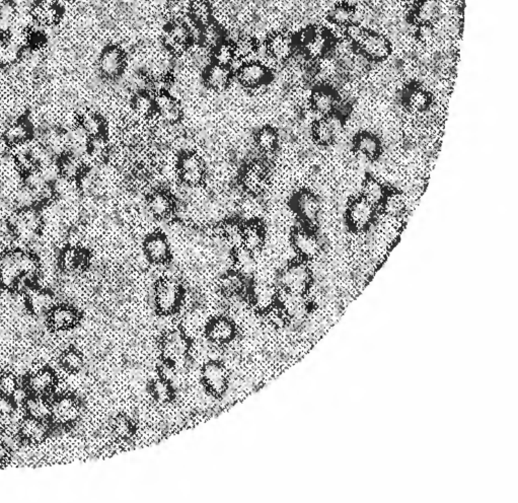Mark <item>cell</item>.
<instances>
[{
	"instance_id": "58",
	"label": "cell",
	"mask_w": 518,
	"mask_h": 503,
	"mask_svg": "<svg viewBox=\"0 0 518 503\" xmlns=\"http://www.w3.org/2000/svg\"><path fill=\"white\" fill-rule=\"evenodd\" d=\"M15 410V404L10 397L0 396V416H10Z\"/></svg>"
},
{
	"instance_id": "25",
	"label": "cell",
	"mask_w": 518,
	"mask_h": 503,
	"mask_svg": "<svg viewBox=\"0 0 518 503\" xmlns=\"http://www.w3.org/2000/svg\"><path fill=\"white\" fill-rule=\"evenodd\" d=\"M46 149L53 156H61L68 154L69 151V143H68L67 132L58 129V127L46 128L42 131L41 138L39 139Z\"/></svg>"
},
{
	"instance_id": "23",
	"label": "cell",
	"mask_w": 518,
	"mask_h": 503,
	"mask_svg": "<svg viewBox=\"0 0 518 503\" xmlns=\"http://www.w3.org/2000/svg\"><path fill=\"white\" fill-rule=\"evenodd\" d=\"M265 52L277 63H283L292 57L294 53V42L285 33H275L267 39Z\"/></svg>"
},
{
	"instance_id": "57",
	"label": "cell",
	"mask_w": 518,
	"mask_h": 503,
	"mask_svg": "<svg viewBox=\"0 0 518 503\" xmlns=\"http://www.w3.org/2000/svg\"><path fill=\"white\" fill-rule=\"evenodd\" d=\"M38 170L41 175L50 183H54L61 176L60 165L54 158L38 165Z\"/></svg>"
},
{
	"instance_id": "5",
	"label": "cell",
	"mask_w": 518,
	"mask_h": 503,
	"mask_svg": "<svg viewBox=\"0 0 518 503\" xmlns=\"http://www.w3.org/2000/svg\"><path fill=\"white\" fill-rule=\"evenodd\" d=\"M312 272L310 267L301 261L293 260L280 271L278 282L281 290L303 295L310 288Z\"/></svg>"
},
{
	"instance_id": "1",
	"label": "cell",
	"mask_w": 518,
	"mask_h": 503,
	"mask_svg": "<svg viewBox=\"0 0 518 503\" xmlns=\"http://www.w3.org/2000/svg\"><path fill=\"white\" fill-rule=\"evenodd\" d=\"M40 264L36 256L24 250L0 254V284L4 288L23 290L37 280Z\"/></svg>"
},
{
	"instance_id": "54",
	"label": "cell",
	"mask_w": 518,
	"mask_h": 503,
	"mask_svg": "<svg viewBox=\"0 0 518 503\" xmlns=\"http://www.w3.org/2000/svg\"><path fill=\"white\" fill-rule=\"evenodd\" d=\"M83 354L76 349L65 350L60 356L61 366L72 374L78 372L83 368Z\"/></svg>"
},
{
	"instance_id": "32",
	"label": "cell",
	"mask_w": 518,
	"mask_h": 503,
	"mask_svg": "<svg viewBox=\"0 0 518 503\" xmlns=\"http://www.w3.org/2000/svg\"><path fill=\"white\" fill-rule=\"evenodd\" d=\"M256 149L266 154H273L278 149L280 138L278 132L272 126H262L257 130L253 138Z\"/></svg>"
},
{
	"instance_id": "50",
	"label": "cell",
	"mask_w": 518,
	"mask_h": 503,
	"mask_svg": "<svg viewBox=\"0 0 518 503\" xmlns=\"http://www.w3.org/2000/svg\"><path fill=\"white\" fill-rule=\"evenodd\" d=\"M151 396L156 403L162 405V404L171 402L174 397V389L171 384L162 377L153 379L151 381Z\"/></svg>"
},
{
	"instance_id": "6",
	"label": "cell",
	"mask_w": 518,
	"mask_h": 503,
	"mask_svg": "<svg viewBox=\"0 0 518 503\" xmlns=\"http://www.w3.org/2000/svg\"><path fill=\"white\" fill-rule=\"evenodd\" d=\"M190 340L183 334L180 329L169 331L162 334L160 343V355L165 361L177 368L187 365Z\"/></svg>"
},
{
	"instance_id": "14",
	"label": "cell",
	"mask_w": 518,
	"mask_h": 503,
	"mask_svg": "<svg viewBox=\"0 0 518 503\" xmlns=\"http://www.w3.org/2000/svg\"><path fill=\"white\" fill-rule=\"evenodd\" d=\"M156 115L162 122L178 124L183 118V110L177 99L167 90L158 92L154 96Z\"/></svg>"
},
{
	"instance_id": "8",
	"label": "cell",
	"mask_w": 518,
	"mask_h": 503,
	"mask_svg": "<svg viewBox=\"0 0 518 503\" xmlns=\"http://www.w3.org/2000/svg\"><path fill=\"white\" fill-rule=\"evenodd\" d=\"M231 374L220 361H209L201 368L203 387L215 396L224 395L229 387Z\"/></svg>"
},
{
	"instance_id": "51",
	"label": "cell",
	"mask_w": 518,
	"mask_h": 503,
	"mask_svg": "<svg viewBox=\"0 0 518 503\" xmlns=\"http://www.w3.org/2000/svg\"><path fill=\"white\" fill-rule=\"evenodd\" d=\"M213 63L220 64V65L228 66L233 68L235 64V49L233 44L224 41V43L218 45L217 47L212 50Z\"/></svg>"
},
{
	"instance_id": "34",
	"label": "cell",
	"mask_w": 518,
	"mask_h": 503,
	"mask_svg": "<svg viewBox=\"0 0 518 503\" xmlns=\"http://www.w3.org/2000/svg\"><path fill=\"white\" fill-rule=\"evenodd\" d=\"M28 304L34 314H49L55 306V299L47 290L33 288L28 291Z\"/></svg>"
},
{
	"instance_id": "49",
	"label": "cell",
	"mask_w": 518,
	"mask_h": 503,
	"mask_svg": "<svg viewBox=\"0 0 518 503\" xmlns=\"http://www.w3.org/2000/svg\"><path fill=\"white\" fill-rule=\"evenodd\" d=\"M111 431L115 438H118L119 440H127L128 438L134 436L135 427L131 419L126 414H119L112 420Z\"/></svg>"
},
{
	"instance_id": "56",
	"label": "cell",
	"mask_w": 518,
	"mask_h": 503,
	"mask_svg": "<svg viewBox=\"0 0 518 503\" xmlns=\"http://www.w3.org/2000/svg\"><path fill=\"white\" fill-rule=\"evenodd\" d=\"M19 387L17 377L10 372L0 374V396L12 397Z\"/></svg>"
},
{
	"instance_id": "11",
	"label": "cell",
	"mask_w": 518,
	"mask_h": 503,
	"mask_svg": "<svg viewBox=\"0 0 518 503\" xmlns=\"http://www.w3.org/2000/svg\"><path fill=\"white\" fill-rule=\"evenodd\" d=\"M101 76L108 79H116L124 72L126 56L123 49L116 45H110L101 51L98 61Z\"/></svg>"
},
{
	"instance_id": "38",
	"label": "cell",
	"mask_w": 518,
	"mask_h": 503,
	"mask_svg": "<svg viewBox=\"0 0 518 503\" xmlns=\"http://www.w3.org/2000/svg\"><path fill=\"white\" fill-rule=\"evenodd\" d=\"M354 145L357 152L367 158H376L381 152V139L369 132L357 134Z\"/></svg>"
},
{
	"instance_id": "20",
	"label": "cell",
	"mask_w": 518,
	"mask_h": 503,
	"mask_svg": "<svg viewBox=\"0 0 518 503\" xmlns=\"http://www.w3.org/2000/svg\"><path fill=\"white\" fill-rule=\"evenodd\" d=\"M205 336L220 345H226L237 336V326L228 317L217 315L209 322Z\"/></svg>"
},
{
	"instance_id": "18",
	"label": "cell",
	"mask_w": 518,
	"mask_h": 503,
	"mask_svg": "<svg viewBox=\"0 0 518 503\" xmlns=\"http://www.w3.org/2000/svg\"><path fill=\"white\" fill-rule=\"evenodd\" d=\"M147 208L149 215L158 220L169 218L176 211L174 196L165 190H156L149 194L147 199Z\"/></svg>"
},
{
	"instance_id": "2",
	"label": "cell",
	"mask_w": 518,
	"mask_h": 503,
	"mask_svg": "<svg viewBox=\"0 0 518 503\" xmlns=\"http://www.w3.org/2000/svg\"><path fill=\"white\" fill-rule=\"evenodd\" d=\"M15 239L22 246H30L38 239L41 231L42 216L40 211L34 208L19 209L8 218Z\"/></svg>"
},
{
	"instance_id": "13",
	"label": "cell",
	"mask_w": 518,
	"mask_h": 503,
	"mask_svg": "<svg viewBox=\"0 0 518 503\" xmlns=\"http://www.w3.org/2000/svg\"><path fill=\"white\" fill-rule=\"evenodd\" d=\"M292 211L306 224H316L321 214V205L310 191H301L293 197Z\"/></svg>"
},
{
	"instance_id": "19",
	"label": "cell",
	"mask_w": 518,
	"mask_h": 503,
	"mask_svg": "<svg viewBox=\"0 0 518 503\" xmlns=\"http://www.w3.org/2000/svg\"><path fill=\"white\" fill-rule=\"evenodd\" d=\"M357 46L367 58L376 61L387 58L392 50L391 43L383 35L368 31Z\"/></svg>"
},
{
	"instance_id": "29",
	"label": "cell",
	"mask_w": 518,
	"mask_h": 503,
	"mask_svg": "<svg viewBox=\"0 0 518 503\" xmlns=\"http://www.w3.org/2000/svg\"><path fill=\"white\" fill-rule=\"evenodd\" d=\"M337 98L333 90L326 88H317L312 92L310 99V109L319 118L334 113Z\"/></svg>"
},
{
	"instance_id": "33",
	"label": "cell",
	"mask_w": 518,
	"mask_h": 503,
	"mask_svg": "<svg viewBox=\"0 0 518 503\" xmlns=\"http://www.w3.org/2000/svg\"><path fill=\"white\" fill-rule=\"evenodd\" d=\"M87 262V255L85 250L76 247L67 246L59 256V264L66 272H76L85 267Z\"/></svg>"
},
{
	"instance_id": "28",
	"label": "cell",
	"mask_w": 518,
	"mask_h": 503,
	"mask_svg": "<svg viewBox=\"0 0 518 503\" xmlns=\"http://www.w3.org/2000/svg\"><path fill=\"white\" fill-rule=\"evenodd\" d=\"M56 374L49 368H39L35 370L28 379V389L34 395L49 394L56 385Z\"/></svg>"
},
{
	"instance_id": "12",
	"label": "cell",
	"mask_w": 518,
	"mask_h": 503,
	"mask_svg": "<svg viewBox=\"0 0 518 503\" xmlns=\"http://www.w3.org/2000/svg\"><path fill=\"white\" fill-rule=\"evenodd\" d=\"M142 250L151 264H167L172 258L171 242L160 231H154L143 240Z\"/></svg>"
},
{
	"instance_id": "10",
	"label": "cell",
	"mask_w": 518,
	"mask_h": 503,
	"mask_svg": "<svg viewBox=\"0 0 518 503\" xmlns=\"http://www.w3.org/2000/svg\"><path fill=\"white\" fill-rule=\"evenodd\" d=\"M237 81L244 88L256 90L264 87L271 79V70L259 60L242 63L237 69Z\"/></svg>"
},
{
	"instance_id": "31",
	"label": "cell",
	"mask_w": 518,
	"mask_h": 503,
	"mask_svg": "<svg viewBox=\"0 0 518 503\" xmlns=\"http://www.w3.org/2000/svg\"><path fill=\"white\" fill-rule=\"evenodd\" d=\"M45 422L46 421L26 416L19 423V436L28 443H41L47 436L48 427Z\"/></svg>"
},
{
	"instance_id": "24",
	"label": "cell",
	"mask_w": 518,
	"mask_h": 503,
	"mask_svg": "<svg viewBox=\"0 0 518 503\" xmlns=\"http://www.w3.org/2000/svg\"><path fill=\"white\" fill-rule=\"evenodd\" d=\"M31 17L38 25H56L62 17V8L55 0H37L31 10Z\"/></svg>"
},
{
	"instance_id": "52",
	"label": "cell",
	"mask_w": 518,
	"mask_h": 503,
	"mask_svg": "<svg viewBox=\"0 0 518 503\" xmlns=\"http://www.w3.org/2000/svg\"><path fill=\"white\" fill-rule=\"evenodd\" d=\"M329 21L336 25L348 26L354 22V10L348 4H337L330 10Z\"/></svg>"
},
{
	"instance_id": "22",
	"label": "cell",
	"mask_w": 518,
	"mask_h": 503,
	"mask_svg": "<svg viewBox=\"0 0 518 503\" xmlns=\"http://www.w3.org/2000/svg\"><path fill=\"white\" fill-rule=\"evenodd\" d=\"M376 207L365 198L352 200L348 207V222L356 231L367 229L374 222Z\"/></svg>"
},
{
	"instance_id": "21",
	"label": "cell",
	"mask_w": 518,
	"mask_h": 503,
	"mask_svg": "<svg viewBox=\"0 0 518 503\" xmlns=\"http://www.w3.org/2000/svg\"><path fill=\"white\" fill-rule=\"evenodd\" d=\"M81 407L76 399L67 395H60L52 403V418L59 424L67 425L78 420Z\"/></svg>"
},
{
	"instance_id": "59",
	"label": "cell",
	"mask_w": 518,
	"mask_h": 503,
	"mask_svg": "<svg viewBox=\"0 0 518 503\" xmlns=\"http://www.w3.org/2000/svg\"><path fill=\"white\" fill-rule=\"evenodd\" d=\"M8 449L2 441H0V467L8 462Z\"/></svg>"
},
{
	"instance_id": "47",
	"label": "cell",
	"mask_w": 518,
	"mask_h": 503,
	"mask_svg": "<svg viewBox=\"0 0 518 503\" xmlns=\"http://www.w3.org/2000/svg\"><path fill=\"white\" fill-rule=\"evenodd\" d=\"M59 165H60L61 176L74 179V180H77L85 171V165L83 164L81 156L74 154L63 156L59 162Z\"/></svg>"
},
{
	"instance_id": "4",
	"label": "cell",
	"mask_w": 518,
	"mask_h": 503,
	"mask_svg": "<svg viewBox=\"0 0 518 503\" xmlns=\"http://www.w3.org/2000/svg\"><path fill=\"white\" fill-rule=\"evenodd\" d=\"M178 180L186 186L204 184L207 167L204 158L195 151H183L178 158Z\"/></svg>"
},
{
	"instance_id": "36",
	"label": "cell",
	"mask_w": 518,
	"mask_h": 503,
	"mask_svg": "<svg viewBox=\"0 0 518 503\" xmlns=\"http://www.w3.org/2000/svg\"><path fill=\"white\" fill-rule=\"evenodd\" d=\"M233 49H235V64L240 63V66L248 61L257 60L256 57L259 55L260 46L257 40L250 36H244L240 37L235 43H233Z\"/></svg>"
},
{
	"instance_id": "16",
	"label": "cell",
	"mask_w": 518,
	"mask_h": 503,
	"mask_svg": "<svg viewBox=\"0 0 518 503\" xmlns=\"http://www.w3.org/2000/svg\"><path fill=\"white\" fill-rule=\"evenodd\" d=\"M193 38L191 28L181 19H175L173 24L167 26L164 42L167 49L178 53L187 49Z\"/></svg>"
},
{
	"instance_id": "15",
	"label": "cell",
	"mask_w": 518,
	"mask_h": 503,
	"mask_svg": "<svg viewBox=\"0 0 518 503\" xmlns=\"http://www.w3.org/2000/svg\"><path fill=\"white\" fill-rule=\"evenodd\" d=\"M291 246L296 255L303 259H314L321 250L319 240L312 231L304 229H297L290 236Z\"/></svg>"
},
{
	"instance_id": "9",
	"label": "cell",
	"mask_w": 518,
	"mask_h": 503,
	"mask_svg": "<svg viewBox=\"0 0 518 503\" xmlns=\"http://www.w3.org/2000/svg\"><path fill=\"white\" fill-rule=\"evenodd\" d=\"M343 133V119L336 114L323 117L312 126V138L321 145H333L341 138Z\"/></svg>"
},
{
	"instance_id": "43",
	"label": "cell",
	"mask_w": 518,
	"mask_h": 503,
	"mask_svg": "<svg viewBox=\"0 0 518 503\" xmlns=\"http://www.w3.org/2000/svg\"><path fill=\"white\" fill-rule=\"evenodd\" d=\"M362 197L374 207L381 206L387 193L383 183L376 178H368L362 187Z\"/></svg>"
},
{
	"instance_id": "53",
	"label": "cell",
	"mask_w": 518,
	"mask_h": 503,
	"mask_svg": "<svg viewBox=\"0 0 518 503\" xmlns=\"http://www.w3.org/2000/svg\"><path fill=\"white\" fill-rule=\"evenodd\" d=\"M408 105L417 113L426 111L431 105L429 92L422 88H416L408 97Z\"/></svg>"
},
{
	"instance_id": "46",
	"label": "cell",
	"mask_w": 518,
	"mask_h": 503,
	"mask_svg": "<svg viewBox=\"0 0 518 503\" xmlns=\"http://www.w3.org/2000/svg\"><path fill=\"white\" fill-rule=\"evenodd\" d=\"M67 138L72 154L83 156L89 149L90 138L81 126L77 125L72 129L67 130Z\"/></svg>"
},
{
	"instance_id": "26",
	"label": "cell",
	"mask_w": 518,
	"mask_h": 503,
	"mask_svg": "<svg viewBox=\"0 0 518 503\" xmlns=\"http://www.w3.org/2000/svg\"><path fill=\"white\" fill-rule=\"evenodd\" d=\"M233 70L228 66L212 63L203 72L205 85L215 92L226 90L231 85Z\"/></svg>"
},
{
	"instance_id": "40",
	"label": "cell",
	"mask_w": 518,
	"mask_h": 503,
	"mask_svg": "<svg viewBox=\"0 0 518 503\" xmlns=\"http://www.w3.org/2000/svg\"><path fill=\"white\" fill-rule=\"evenodd\" d=\"M31 132L32 128L28 121L21 118L15 119L4 128L3 138L12 145L30 139Z\"/></svg>"
},
{
	"instance_id": "44",
	"label": "cell",
	"mask_w": 518,
	"mask_h": 503,
	"mask_svg": "<svg viewBox=\"0 0 518 503\" xmlns=\"http://www.w3.org/2000/svg\"><path fill=\"white\" fill-rule=\"evenodd\" d=\"M189 15L197 28H202L213 21V10L207 0H194L190 4Z\"/></svg>"
},
{
	"instance_id": "39",
	"label": "cell",
	"mask_w": 518,
	"mask_h": 503,
	"mask_svg": "<svg viewBox=\"0 0 518 503\" xmlns=\"http://www.w3.org/2000/svg\"><path fill=\"white\" fill-rule=\"evenodd\" d=\"M79 126L92 138L105 135L107 123L100 114L94 111H85L79 115Z\"/></svg>"
},
{
	"instance_id": "3",
	"label": "cell",
	"mask_w": 518,
	"mask_h": 503,
	"mask_svg": "<svg viewBox=\"0 0 518 503\" xmlns=\"http://www.w3.org/2000/svg\"><path fill=\"white\" fill-rule=\"evenodd\" d=\"M184 290L174 277H162L153 288V302L158 314H178Z\"/></svg>"
},
{
	"instance_id": "55",
	"label": "cell",
	"mask_w": 518,
	"mask_h": 503,
	"mask_svg": "<svg viewBox=\"0 0 518 503\" xmlns=\"http://www.w3.org/2000/svg\"><path fill=\"white\" fill-rule=\"evenodd\" d=\"M17 17V8L12 0L0 1V24L12 25Z\"/></svg>"
},
{
	"instance_id": "17",
	"label": "cell",
	"mask_w": 518,
	"mask_h": 503,
	"mask_svg": "<svg viewBox=\"0 0 518 503\" xmlns=\"http://www.w3.org/2000/svg\"><path fill=\"white\" fill-rule=\"evenodd\" d=\"M278 302V290L269 282L255 281L250 288V304L258 313H265Z\"/></svg>"
},
{
	"instance_id": "27",
	"label": "cell",
	"mask_w": 518,
	"mask_h": 503,
	"mask_svg": "<svg viewBox=\"0 0 518 503\" xmlns=\"http://www.w3.org/2000/svg\"><path fill=\"white\" fill-rule=\"evenodd\" d=\"M266 231L259 222H246L242 226V247L256 254L262 250L265 245Z\"/></svg>"
},
{
	"instance_id": "41",
	"label": "cell",
	"mask_w": 518,
	"mask_h": 503,
	"mask_svg": "<svg viewBox=\"0 0 518 503\" xmlns=\"http://www.w3.org/2000/svg\"><path fill=\"white\" fill-rule=\"evenodd\" d=\"M132 110L137 118L141 120H149L156 114L154 96L145 90L137 92L132 100Z\"/></svg>"
},
{
	"instance_id": "48",
	"label": "cell",
	"mask_w": 518,
	"mask_h": 503,
	"mask_svg": "<svg viewBox=\"0 0 518 503\" xmlns=\"http://www.w3.org/2000/svg\"><path fill=\"white\" fill-rule=\"evenodd\" d=\"M8 202L17 206V209L34 208L40 204L35 192L25 184L15 190Z\"/></svg>"
},
{
	"instance_id": "30",
	"label": "cell",
	"mask_w": 518,
	"mask_h": 503,
	"mask_svg": "<svg viewBox=\"0 0 518 503\" xmlns=\"http://www.w3.org/2000/svg\"><path fill=\"white\" fill-rule=\"evenodd\" d=\"M49 322L55 330L66 331L76 325L78 314L72 306H55L49 313Z\"/></svg>"
},
{
	"instance_id": "42",
	"label": "cell",
	"mask_w": 518,
	"mask_h": 503,
	"mask_svg": "<svg viewBox=\"0 0 518 503\" xmlns=\"http://www.w3.org/2000/svg\"><path fill=\"white\" fill-rule=\"evenodd\" d=\"M381 207H383L385 215L390 216L394 220H401L407 213L406 197L396 192L387 193Z\"/></svg>"
},
{
	"instance_id": "37",
	"label": "cell",
	"mask_w": 518,
	"mask_h": 503,
	"mask_svg": "<svg viewBox=\"0 0 518 503\" xmlns=\"http://www.w3.org/2000/svg\"><path fill=\"white\" fill-rule=\"evenodd\" d=\"M24 405L26 416L41 421H47L52 416V403L41 395L28 397Z\"/></svg>"
},
{
	"instance_id": "45",
	"label": "cell",
	"mask_w": 518,
	"mask_h": 503,
	"mask_svg": "<svg viewBox=\"0 0 518 503\" xmlns=\"http://www.w3.org/2000/svg\"><path fill=\"white\" fill-rule=\"evenodd\" d=\"M199 41L200 44L204 47L210 50L215 49L218 45L226 41L224 40V28L213 21L207 24L206 26L200 28Z\"/></svg>"
},
{
	"instance_id": "35",
	"label": "cell",
	"mask_w": 518,
	"mask_h": 503,
	"mask_svg": "<svg viewBox=\"0 0 518 503\" xmlns=\"http://www.w3.org/2000/svg\"><path fill=\"white\" fill-rule=\"evenodd\" d=\"M258 197L247 194L240 202L237 211L246 222H259L266 213L265 205Z\"/></svg>"
},
{
	"instance_id": "7",
	"label": "cell",
	"mask_w": 518,
	"mask_h": 503,
	"mask_svg": "<svg viewBox=\"0 0 518 503\" xmlns=\"http://www.w3.org/2000/svg\"><path fill=\"white\" fill-rule=\"evenodd\" d=\"M268 167L262 162H253L247 165L240 175V186L250 195L260 196L268 190Z\"/></svg>"
}]
</instances>
